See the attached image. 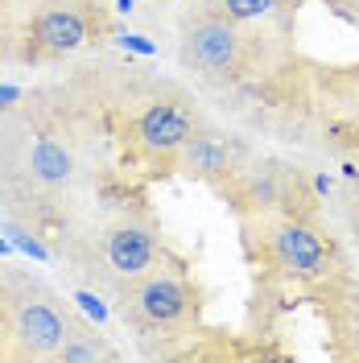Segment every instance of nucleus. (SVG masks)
I'll return each instance as SVG.
<instances>
[{"mask_svg": "<svg viewBox=\"0 0 359 363\" xmlns=\"http://www.w3.org/2000/svg\"><path fill=\"white\" fill-rule=\"evenodd\" d=\"M74 301H83V306H87V310H91L95 318H104V314H108V310H104V306H99V301H95L91 294H74Z\"/></svg>", "mask_w": 359, "mask_h": 363, "instance_id": "ddd939ff", "label": "nucleus"}, {"mask_svg": "<svg viewBox=\"0 0 359 363\" xmlns=\"http://www.w3.org/2000/svg\"><path fill=\"white\" fill-rule=\"evenodd\" d=\"M120 42L128 45V50H136V54H153V50H158V45H153V42H145V38H140V33H124V38H120Z\"/></svg>", "mask_w": 359, "mask_h": 363, "instance_id": "f8f14e48", "label": "nucleus"}, {"mask_svg": "<svg viewBox=\"0 0 359 363\" xmlns=\"http://www.w3.org/2000/svg\"><path fill=\"white\" fill-rule=\"evenodd\" d=\"M269 4H272V0H211V9H215V13H223L227 21H236V25L260 21V17L269 13Z\"/></svg>", "mask_w": 359, "mask_h": 363, "instance_id": "9d476101", "label": "nucleus"}, {"mask_svg": "<svg viewBox=\"0 0 359 363\" xmlns=\"http://www.w3.org/2000/svg\"><path fill=\"white\" fill-rule=\"evenodd\" d=\"M199 133H202V116L199 108H190V99H182V95L161 99L158 95L128 120L124 140L140 153H149V157H178Z\"/></svg>", "mask_w": 359, "mask_h": 363, "instance_id": "7ed1b4c3", "label": "nucleus"}, {"mask_svg": "<svg viewBox=\"0 0 359 363\" xmlns=\"http://www.w3.org/2000/svg\"><path fill=\"white\" fill-rule=\"evenodd\" d=\"M178 157L199 178H227V174H240L244 169L240 165L244 161V145L236 136H223V133H199Z\"/></svg>", "mask_w": 359, "mask_h": 363, "instance_id": "6e6552de", "label": "nucleus"}, {"mask_svg": "<svg viewBox=\"0 0 359 363\" xmlns=\"http://www.w3.org/2000/svg\"><path fill=\"white\" fill-rule=\"evenodd\" d=\"M9 231H13V240H17V248L33 252L38 260H42V256H45V248H42V244H38V240H33V235H29V231H21V227H17V223H9Z\"/></svg>", "mask_w": 359, "mask_h": 363, "instance_id": "9b49d317", "label": "nucleus"}, {"mask_svg": "<svg viewBox=\"0 0 359 363\" xmlns=\"http://www.w3.org/2000/svg\"><path fill=\"white\" fill-rule=\"evenodd\" d=\"M240 50H244L240 25L227 21L215 9H206L182 33V67L190 74H199L202 83H211V87H223L240 67Z\"/></svg>", "mask_w": 359, "mask_h": 363, "instance_id": "20e7f679", "label": "nucleus"}, {"mask_svg": "<svg viewBox=\"0 0 359 363\" xmlns=\"http://www.w3.org/2000/svg\"><path fill=\"white\" fill-rule=\"evenodd\" d=\"M133 4H136V0H116V9H124V13H128Z\"/></svg>", "mask_w": 359, "mask_h": 363, "instance_id": "4468645a", "label": "nucleus"}, {"mask_svg": "<svg viewBox=\"0 0 359 363\" xmlns=\"http://www.w3.org/2000/svg\"><path fill=\"white\" fill-rule=\"evenodd\" d=\"M355 244H359V215H355Z\"/></svg>", "mask_w": 359, "mask_h": 363, "instance_id": "2eb2a0df", "label": "nucleus"}, {"mask_svg": "<svg viewBox=\"0 0 359 363\" xmlns=\"http://www.w3.org/2000/svg\"><path fill=\"white\" fill-rule=\"evenodd\" d=\"M158 231L145 219H116L99 231V264H91V281H116V285H133L158 264Z\"/></svg>", "mask_w": 359, "mask_h": 363, "instance_id": "39448f33", "label": "nucleus"}, {"mask_svg": "<svg viewBox=\"0 0 359 363\" xmlns=\"http://www.w3.org/2000/svg\"><path fill=\"white\" fill-rule=\"evenodd\" d=\"M54 359H62V363H95V359H116V351L104 342V335H99L91 322H83V318L70 314L67 339H62V347H58Z\"/></svg>", "mask_w": 359, "mask_h": 363, "instance_id": "1a4fd4ad", "label": "nucleus"}, {"mask_svg": "<svg viewBox=\"0 0 359 363\" xmlns=\"http://www.w3.org/2000/svg\"><path fill=\"white\" fill-rule=\"evenodd\" d=\"M272 256L277 264L302 277H318V272L331 264V248L322 240V231L302 219H285V223L272 231Z\"/></svg>", "mask_w": 359, "mask_h": 363, "instance_id": "423d86ee", "label": "nucleus"}, {"mask_svg": "<svg viewBox=\"0 0 359 363\" xmlns=\"http://www.w3.org/2000/svg\"><path fill=\"white\" fill-rule=\"evenodd\" d=\"M194 310H199L194 289L182 277H174V272H145L140 281L124 285V294H120V314H124V322H133L136 330H145V335L174 330Z\"/></svg>", "mask_w": 359, "mask_h": 363, "instance_id": "f03ea898", "label": "nucleus"}, {"mask_svg": "<svg viewBox=\"0 0 359 363\" xmlns=\"http://www.w3.org/2000/svg\"><path fill=\"white\" fill-rule=\"evenodd\" d=\"M70 310L45 281L25 272L0 277V355L54 359L67 339Z\"/></svg>", "mask_w": 359, "mask_h": 363, "instance_id": "f257e3e1", "label": "nucleus"}, {"mask_svg": "<svg viewBox=\"0 0 359 363\" xmlns=\"http://www.w3.org/2000/svg\"><path fill=\"white\" fill-rule=\"evenodd\" d=\"M87 38H91V29L83 21V13H74L67 4H50V9H42L29 21V45L38 54H70Z\"/></svg>", "mask_w": 359, "mask_h": 363, "instance_id": "0eeeda50", "label": "nucleus"}]
</instances>
